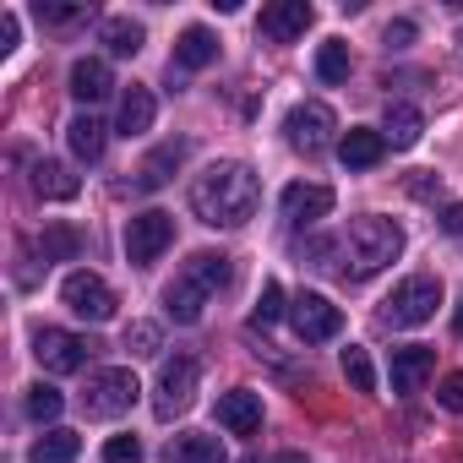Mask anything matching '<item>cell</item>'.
I'll return each mask as SVG.
<instances>
[{
  "label": "cell",
  "instance_id": "obj_1",
  "mask_svg": "<svg viewBox=\"0 0 463 463\" xmlns=\"http://www.w3.org/2000/svg\"><path fill=\"white\" fill-rule=\"evenodd\" d=\"M257 196H262V185H257L251 164H235V158H223L191 180V213L213 229H241L257 213Z\"/></svg>",
  "mask_w": 463,
  "mask_h": 463
},
{
  "label": "cell",
  "instance_id": "obj_2",
  "mask_svg": "<svg viewBox=\"0 0 463 463\" xmlns=\"http://www.w3.org/2000/svg\"><path fill=\"white\" fill-rule=\"evenodd\" d=\"M311 257H317V268H333V257H344V268H338L344 279H371L403 257V229L392 218H354L344 241H322V246H311Z\"/></svg>",
  "mask_w": 463,
  "mask_h": 463
},
{
  "label": "cell",
  "instance_id": "obj_3",
  "mask_svg": "<svg viewBox=\"0 0 463 463\" xmlns=\"http://www.w3.org/2000/svg\"><path fill=\"white\" fill-rule=\"evenodd\" d=\"M436 306H441V279L414 273V279H403V284L392 289V300L382 306V322H387V327H420V322L436 317Z\"/></svg>",
  "mask_w": 463,
  "mask_h": 463
},
{
  "label": "cell",
  "instance_id": "obj_4",
  "mask_svg": "<svg viewBox=\"0 0 463 463\" xmlns=\"http://www.w3.org/2000/svg\"><path fill=\"white\" fill-rule=\"evenodd\" d=\"M196 382H202L196 354H175V360H164V365H158V382H153V414H158V420L185 414L191 398H196Z\"/></svg>",
  "mask_w": 463,
  "mask_h": 463
},
{
  "label": "cell",
  "instance_id": "obj_5",
  "mask_svg": "<svg viewBox=\"0 0 463 463\" xmlns=\"http://www.w3.org/2000/svg\"><path fill=\"white\" fill-rule=\"evenodd\" d=\"M137 376L126 371V365H109V371H93L88 376V392H82V409H88V420H120L131 403H137Z\"/></svg>",
  "mask_w": 463,
  "mask_h": 463
},
{
  "label": "cell",
  "instance_id": "obj_6",
  "mask_svg": "<svg viewBox=\"0 0 463 463\" xmlns=\"http://www.w3.org/2000/svg\"><path fill=\"white\" fill-rule=\"evenodd\" d=\"M284 137H289V147L295 153H322L333 137H338V115L322 104V99H306V104H295L289 109V120H284Z\"/></svg>",
  "mask_w": 463,
  "mask_h": 463
},
{
  "label": "cell",
  "instance_id": "obj_7",
  "mask_svg": "<svg viewBox=\"0 0 463 463\" xmlns=\"http://www.w3.org/2000/svg\"><path fill=\"white\" fill-rule=\"evenodd\" d=\"M169 241H175V218H169L164 207H147V213H137V218L126 223V257H131V268L158 262V257L169 251Z\"/></svg>",
  "mask_w": 463,
  "mask_h": 463
},
{
  "label": "cell",
  "instance_id": "obj_8",
  "mask_svg": "<svg viewBox=\"0 0 463 463\" xmlns=\"http://www.w3.org/2000/svg\"><path fill=\"white\" fill-rule=\"evenodd\" d=\"M93 349H99V344H88V338H77V333H66V327H39V333H33V354H39V365H44L50 376L82 371Z\"/></svg>",
  "mask_w": 463,
  "mask_h": 463
},
{
  "label": "cell",
  "instance_id": "obj_9",
  "mask_svg": "<svg viewBox=\"0 0 463 463\" xmlns=\"http://www.w3.org/2000/svg\"><path fill=\"white\" fill-rule=\"evenodd\" d=\"M61 300H66V311L82 317V322H109V317H115V289H109L99 273H71V279L61 284Z\"/></svg>",
  "mask_w": 463,
  "mask_h": 463
},
{
  "label": "cell",
  "instance_id": "obj_10",
  "mask_svg": "<svg viewBox=\"0 0 463 463\" xmlns=\"http://www.w3.org/2000/svg\"><path fill=\"white\" fill-rule=\"evenodd\" d=\"M289 322H295L300 344H327V338H338V333H344V311H338L327 295H295Z\"/></svg>",
  "mask_w": 463,
  "mask_h": 463
},
{
  "label": "cell",
  "instance_id": "obj_11",
  "mask_svg": "<svg viewBox=\"0 0 463 463\" xmlns=\"http://www.w3.org/2000/svg\"><path fill=\"white\" fill-rule=\"evenodd\" d=\"M279 207H284V218H289L295 229H311V223H322V218L333 213V185H306V180H295V185H284Z\"/></svg>",
  "mask_w": 463,
  "mask_h": 463
},
{
  "label": "cell",
  "instance_id": "obj_12",
  "mask_svg": "<svg viewBox=\"0 0 463 463\" xmlns=\"http://www.w3.org/2000/svg\"><path fill=\"white\" fill-rule=\"evenodd\" d=\"M430 371H436V349H425V344L392 349V392H398V398H414Z\"/></svg>",
  "mask_w": 463,
  "mask_h": 463
},
{
  "label": "cell",
  "instance_id": "obj_13",
  "mask_svg": "<svg viewBox=\"0 0 463 463\" xmlns=\"http://www.w3.org/2000/svg\"><path fill=\"white\" fill-rule=\"evenodd\" d=\"M218 425L235 430V436H257L262 430V392H251V387L223 392L218 398Z\"/></svg>",
  "mask_w": 463,
  "mask_h": 463
},
{
  "label": "cell",
  "instance_id": "obj_14",
  "mask_svg": "<svg viewBox=\"0 0 463 463\" xmlns=\"http://www.w3.org/2000/svg\"><path fill=\"white\" fill-rule=\"evenodd\" d=\"M311 23H317V12L306 6V0H279V6L262 12V33H268L273 44H295Z\"/></svg>",
  "mask_w": 463,
  "mask_h": 463
},
{
  "label": "cell",
  "instance_id": "obj_15",
  "mask_svg": "<svg viewBox=\"0 0 463 463\" xmlns=\"http://www.w3.org/2000/svg\"><path fill=\"white\" fill-rule=\"evenodd\" d=\"M338 158H344V169H376L387 158V137L371 131V126H349L338 137Z\"/></svg>",
  "mask_w": 463,
  "mask_h": 463
},
{
  "label": "cell",
  "instance_id": "obj_16",
  "mask_svg": "<svg viewBox=\"0 0 463 463\" xmlns=\"http://www.w3.org/2000/svg\"><path fill=\"white\" fill-rule=\"evenodd\" d=\"M109 88H115V77H109V61H99V55H82V61L71 66V99H77V104H99V99H109Z\"/></svg>",
  "mask_w": 463,
  "mask_h": 463
},
{
  "label": "cell",
  "instance_id": "obj_17",
  "mask_svg": "<svg viewBox=\"0 0 463 463\" xmlns=\"http://www.w3.org/2000/svg\"><path fill=\"white\" fill-rule=\"evenodd\" d=\"M202 306H207V289L191 284L185 273L164 289V311H169V322H180V327H196V322H202Z\"/></svg>",
  "mask_w": 463,
  "mask_h": 463
},
{
  "label": "cell",
  "instance_id": "obj_18",
  "mask_svg": "<svg viewBox=\"0 0 463 463\" xmlns=\"http://www.w3.org/2000/svg\"><path fill=\"white\" fill-rule=\"evenodd\" d=\"M169 463H229V452H223V441L218 436H207V430H180L175 441H169V452H164Z\"/></svg>",
  "mask_w": 463,
  "mask_h": 463
},
{
  "label": "cell",
  "instance_id": "obj_19",
  "mask_svg": "<svg viewBox=\"0 0 463 463\" xmlns=\"http://www.w3.org/2000/svg\"><path fill=\"white\" fill-rule=\"evenodd\" d=\"M153 115H158V99L147 93V88H126V99H120V120H115V131L120 137H142V131H153Z\"/></svg>",
  "mask_w": 463,
  "mask_h": 463
},
{
  "label": "cell",
  "instance_id": "obj_20",
  "mask_svg": "<svg viewBox=\"0 0 463 463\" xmlns=\"http://www.w3.org/2000/svg\"><path fill=\"white\" fill-rule=\"evenodd\" d=\"M33 191H39L44 202H71V196L82 191V180H77L61 158H39V164H33Z\"/></svg>",
  "mask_w": 463,
  "mask_h": 463
},
{
  "label": "cell",
  "instance_id": "obj_21",
  "mask_svg": "<svg viewBox=\"0 0 463 463\" xmlns=\"http://www.w3.org/2000/svg\"><path fill=\"white\" fill-rule=\"evenodd\" d=\"M218 61V39L207 33V28H185L180 39H175V66L180 71H207Z\"/></svg>",
  "mask_w": 463,
  "mask_h": 463
},
{
  "label": "cell",
  "instance_id": "obj_22",
  "mask_svg": "<svg viewBox=\"0 0 463 463\" xmlns=\"http://www.w3.org/2000/svg\"><path fill=\"white\" fill-rule=\"evenodd\" d=\"M420 131H425V115H420L414 104H387V120H382L387 147H414Z\"/></svg>",
  "mask_w": 463,
  "mask_h": 463
},
{
  "label": "cell",
  "instance_id": "obj_23",
  "mask_svg": "<svg viewBox=\"0 0 463 463\" xmlns=\"http://www.w3.org/2000/svg\"><path fill=\"white\" fill-rule=\"evenodd\" d=\"M185 153H191L185 142H164V147H158V153H147V164L137 169V185H142V191H158V185L185 164Z\"/></svg>",
  "mask_w": 463,
  "mask_h": 463
},
{
  "label": "cell",
  "instance_id": "obj_24",
  "mask_svg": "<svg viewBox=\"0 0 463 463\" xmlns=\"http://www.w3.org/2000/svg\"><path fill=\"white\" fill-rule=\"evenodd\" d=\"M77 452H82V436L77 430H66V425H50L39 441H33V463H77Z\"/></svg>",
  "mask_w": 463,
  "mask_h": 463
},
{
  "label": "cell",
  "instance_id": "obj_25",
  "mask_svg": "<svg viewBox=\"0 0 463 463\" xmlns=\"http://www.w3.org/2000/svg\"><path fill=\"white\" fill-rule=\"evenodd\" d=\"M185 279H191V284H202V289L213 295V289H223L229 279H235V268H229V257H223V251H196V257L185 262Z\"/></svg>",
  "mask_w": 463,
  "mask_h": 463
},
{
  "label": "cell",
  "instance_id": "obj_26",
  "mask_svg": "<svg viewBox=\"0 0 463 463\" xmlns=\"http://www.w3.org/2000/svg\"><path fill=\"white\" fill-rule=\"evenodd\" d=\"M66 142H71V153H77L82 164H99V158H104V126H99L93 115H71Z\"/></svg>",
  "mask_w": 463,
  "mask_h": 463
},
{
  "label": "cell",
  "instance_id": "obj_27",
  "mask_svg": "<svg viewBox=\"0 0 463 463\" xmlns=\"http://www.w3.org/2000/svg\"><path fill=\"white\" fill-rule=\"evenodd\" d=\"M82 251V235L71 223H44V235H39V257H44V268L50 262H71Z\"/></svg>",
  "mask_w": 463,
  "mask_h": 463
},
{
  "label": "cell",
  "instance_id": "obj_28",
  "mask_svg": "<svg viewBox=\"0 0 463 463\" xmlns=\"http://www.w3.org/2000/svg\"><path fill=\"white\" fill-rule=\"evenodd\" d=\"M142 23H131V17H104L99 23V44H109V55H137L142 50Z\"/></svg>",
  "mask_w": 463,
  "mask_h": 463
},
{
  "label": "cell",
  "instance_id": "obj_29",
  "mask_svg": "<svg viewBox=\"0 0 463 463\" xmlns=\"http://www.w3.org/2000/svg\"><path fill=\"white\" fill-rule=\"evenodd\" d=\"M317 77L322 82H349V44L344 39H327L317 50Z\"/></svg>",
  "mask_w": 463,
  "mask_h": 463
},
{
  "label": "cell",
  "instance_id": "obj_30",
  "mask_svg": "<svg viewBox=\"0 0 463 463\" xmlns=\"http://www.w3.org/2000/svg\"><path fill=\"white\" fill-rule=\"evenodd\" d=\"M120 344H126V354H131V360H153V354L164 349V333H158V322H131Z\"/></svg>",
  "mask_w": 463,
  "mask_h": 463
},
{
  "label": "cell",
  "instance_id": "obj_31",
  "mask_svg": "<svg viewBox=\"0 0 463 463\" xmlns=\"http://www.w3.org/2000/svg\"><path fill=\"white\" fill-rule=\"evenodd\" d=\"M61 409H66L61 387H50V382L28 387V420H39V425H55V420H61Z\"/></svg>",
  "mask_w": 463,
  "mask_h": 463
},
{
  "label": "cell",
  "instance_id": "obj_32",
  "mask_svg": "<svg viewBox=\"0 0 463 463\" xmlns=\"http://www.w3.org/2000/svg\"><path fill=\"white\" fill-rule=\"evenodd\" d=\"M344 376H349L354 392H376V365H371V354H365L360 344L344 349Z\"/></svg>",
  "mask_w": 463,
  "mask_h": 463
},
{
  "label": "cell",
  "instance_id": "obj_33",
  "mask_svg": "<svg viewBox=\"0 0 463 463\" xmlns=\"http://www.w3.org/2000/svg\"><path fill=\"white\" fill-rule=\"evenodd\" d=\"M279 317H284V284L268 279V284H262V300H257V311H251V333H257V327H273Z\"/></svg>",
  "mask_w": 463,
  "mask_h": 463
},
{
  "label": "cell",
  "instance_id": "obj_34",
  "mask_svg": "<svg viewBox=\"0 0 463 463\" xmlns=\"http://www.w3.org/2000/svg\"><path fill=\"white\" fill-rule=\"evenodd\" d=\"M82 17H88V6H66V0L44 6V0H39V23H44V28H71V23H82Z\"/></svg>",
  "mask_w": 463,
  "mask_h": 463
},
{
  "label": "cell",
  "instance_id": "obj_35",
  "mask_svg": "<svg viewBox=\"0 0 463 463\" xmlns=\"http://www.w3.org/2000/svg\"><path fill=\"white\" fill-rule=\"evenodd\" d=\"M104 463H142V441L137 436H109L104 441Z\"/></svg>",
  "mask_w": 463,
  "mask_h": 463
},
{
  "label": "cell",
  "instance_id": "obj_36",
  "mask_svg": "<svg viewBox=\"0 0 463 463\" xmlns=\"http://www.w3.org/2000/svg\"><path fill=\"white\" fill-rule=\"evenodd\" d=\"M436 403H441L447 414H463V371H447V376H441V387H436Z\"/></svg>",
  "mask_w": 463,
  "mask_h": 463
},
{
  "label": "cell",
  "instance_id": "obj_37",
  "mask_svg": "<svg viewBox=\"0 0 463 463\" xmlns=\"http://www.w3.org/2000/svg\"><path fill=\"white\" fill-rule=\"evenodd\" d=\"M414 33H420V28H414L409 17H398V23H387V50H409V44H414Z\"/></svg>",
  "mask_w": 463,
  "mask_h": 463
},
{
  "label": "cell",
  "instance_id": "obj_38",
  "mask_svg": "<svg viewBox=\"0 0 463 463\" xmlns=\"http://www.w3.org/2000/svg\"><path fill=\"white\" fill-rule=\"evenodd\" d=\"M17 39H23V23H17V12H6V17H0V55H12Z\"/></svg>",
  "mask_w": 463,
  "mask_h": 463
},
{
  "label": "cell",
  "instance_id": "obj_39",
  "mask_svg": "<svg viewBox=\"0 0 463 463\" xmlns=\"http://www.w3.org/2000/svg\"><path fill=\"white\" fill-rule=\"evenodd\" d=\"M441 229H447V235H463V202L441 207Z\"/></svg>",
  "mask_w": 463,
  "mask_h": 463
},
{
  "label": "cell",
  "instance_id": "obj_40",
  "mask_svg": "<svg viewBox=\"0 0 463 463\" xmlns=\"http://www.w3.org/2000/svg\"><path fill=\"white\" fill-rule=\"evenodd\" d=\"M452 327H458V338H463V306H458V311H452Z\"/></svg>",
  "mask_w": 463,
  "mask_h": 463
},
{
  "label": "cell",
  "instance_id": "obj_41",
  "mask_svg": "<svg viewBox=\"0 0 463 463\" xmlns=\"http://www.w3.org/2000/svg\"><path fill=\"white\" fill-rule=\"evenodd\" d=\"M458 44H463V33H458Z\"/></svg>",
  "mask_w": 463,
  "mask_h": 463
}]
</instances>
